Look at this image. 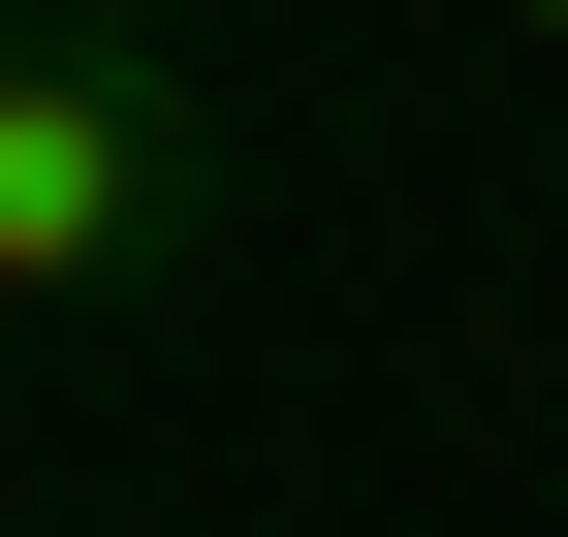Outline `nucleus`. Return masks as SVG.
<instances>
[{
    "label": "nucleus",
    "mask_w": 568,
    "mask_h": 537,
    "mask_svg": "<svg viewBox=\"0 0 568 537\" xmlns=\"http://www.w3.org/2000/svg\"><path fill=\"white\" fill-rule=\"evenodd\" d=\"M222 253V63L190 32H0V316H159Z\"/></svg>",
    "instance_id": "1"
},
{
    "label": "nucleus",
    "mask_w": 568,
    "mask_h": 537,
    "mask_svg": "<svg viewBox=\"0 0 568 537\" xmlns=\"http://www.w3.org/2000/svg\"><path fill=\"white\" fill-rule=\"evenodd\" d=\"M63 32H190V0H63Z\"/></svg>",
    "instance_id": "2"
},
{
    "label": "nucleus",
    "mask_w": 568,
    "mask_h": 537,
    "mask_svg": "<svg viewBox=\"0 0 568 537\" xmlns=\"http://www.w3.org/2000/svg\"><path fill=\"white\" fill-rule=\"evenodd\" d=\"M0 32H32V0H0Z\"/></svg>",
    "instance_id": "3"
}]
</instances>
